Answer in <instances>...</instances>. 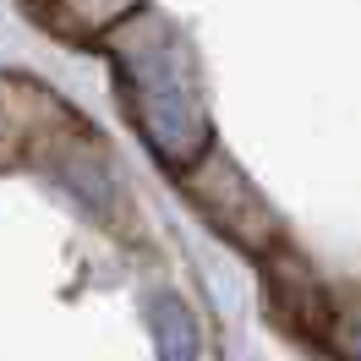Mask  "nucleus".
<instances>
[{"label":"nucleus","mask_w":361,"mask_h":361,"mask_svg":"<svg viewBox=\"0 0 361 361\" xmlns=\"http://www.w3.org/2000/svg\"><path fill=\"white\" fill-rule=\"evenodd\" d=\"M110 66L121 110L137 137L170 170H192L208 154V110L197 93V55L164 17H137L115 27Z\"/></svg>","instance_id":"1"},{"label":"nucleus","mask_w":361,"mask_h":361,"mask_svg":"<svg viewBox=\"0 0 361 361\" xmlns=\"http://www.w3.org/2000/svg\"><path fill=\"white\" fill-rule=\"evenodd\" d=\"M186 197L203 214L208 225L225 235L230 247L252 252V257H269L274 247H285V225L279 214L263 203V192L252 186L225 154H203L186 176Z\"/></svg>","instance_id":"2"},{"label":"nucleus","mask_w":361,"mask_h":361,"mask_svg":"<svg viewBox=\"0 0 361 361\" xmlns=\"http://www.w3.org/2000/svg\"><path fill=\"white\" fill-rule=\"evenodd\" d=\"M263 274H269V295H274V312H279V323L290 329V334L312 339V345H334V295H329V285L317 279L307 263H295L285 247H274L269 257H263Z\"/></svg>","instance_id":"3"},{"label":"nucleus","mask_w":361,"mask_h":361,"mask_svg":"<svg viewBox=\"0 0 361 361\" xmlns=\"http://www.w3.org/2000/svg\"><path fill=\"white\" fill-rule=\"evenodd\" d=\"M148 329H154V356L159 361H197L203 356L197 312H192L176 290H154V301H148Z\"/></svg>","instance_id":"4"}]
</instances>
